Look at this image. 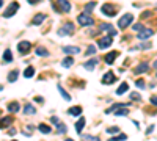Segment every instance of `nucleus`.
I'll use <instances>...</instances> for the list:
<instances>
[{
	"mask_svg": "<svg viewBox=\"0 0 157 141\" xmlns=\"http://www.w3.org/2000/svg\"><path fill=\"white\" fill-rule=\"evenodd\" d=\"M77 22L82 27H86V25H93L94 24V19L90 16V14H86V13H82V14H79V17H77Z\"/></svg>",
	"mask_w": 157,
	"mask_h": 141,
	"instance_id": "f257e3e1",
	"label": "nucleus"
},
{
	"mask_svg": "<svg viewBox=\"0 0 157 141\" xmlns=\"http://www.w3.org/2000/svg\"><path fill=\"white\" fill-rule=\"evenodd\" d=\"M17 10H19V3H17V2L10 3V5H8V8H6V10H5V13H3V17H6V19L13 17L14 14L17 13Z\"/></svg>",
	"mask_w": 157,
	"mask_h": 141,
	"instance_id": "f03ea898",
	"label": "nucleus"
},
{
	"mask_svg": "<svg viewBox=\"0 0 157 141\" xmlns=\"http://www.w3.org/2000/svg\"><path fill=\"white\" fill-rule=\"evenodd\" d=\"M132 21H133V16L132 14H124L122 17H120V21H118V27H120L121 30H124L127 25H131L132 24Z\"/></svg>",
	"mask_w": 157,
	"mask_h": 141,
	"instance_id": "7ed1b4c3",
	"label": "nucleus"
},
{
	"mask_svg": "<svg viewBox=\"0 0 157 141\" xmlns=\"http://www.w3.org/2000/svg\"><path fill=\"white\" fill-rule=\"evenodd\" d=\"M72 33H74V24H71V22L64 24V25L58 30V35H60V36H68V35H72Z\"/></svg>",
	"mask_w": 157,
	"mask_h": 141,
	"instance_id": "20e7f679",
	"label": "nucleus"
},
{
	"mask_svg": "<svg viewBox=\"0 0 157 141\" xmlns=\"http://www.w3.org/2000/svg\"><path fill=\"white\" fill-rule=\"evenodd\" d=\"M102 13H104L107 17H113L115 14H116V8H115L112 3H105V5H102Z\"/></svg>",
	"mask_w": 157,
	"mask_h": 141,
	"instance_id": "39448f33",
	"label": "nucleus"
},
{
	"mask_svg": "<svg viewBox=\"0 0 157 141\" xmlns=\"http://www.w3.org/2000/svg\"><path fill=\"white\" fill-rule=\"evenodd\" d=\"M30 49H32V43H28V41H21V43H17V50H19V53H22V55L28 53Z\"/></svg>",
	"mask_w": 157,
	"mask_h": 141,
	"instance_id": "423d86ee",
	"label": "nucleus"
},
{
	"mask_svg": "<svg viewBox=\"0 0 157 141\" xmlns=\"http://www.w3.org/2000/svg\"><path fill=\"white\" fill-rule=\"evenodd\" d=\"M99 49H102V50H104V49H107V47H110V45H112V36H104V38H101V39H99Z\"/></svg>",
	"mask_w": 157,
	"mask_h": 141,
	"instance_id": "0eeeda50",
	"label": "nucleus"
},
{
	"mask_svg": "<svg viewBox=\"0 0 157 141\" xmlns=\"http://www.w3.org/2000/svg\"><path fill=\"white\" fill-rule=\"evenodd\" d=\"M99 30H101V32L110 33V36L116 35V30H113V25H110V24H101V25H99Z\"/></svg>",
	"mask_w": 157,
	"mask_h": 141,
	"instance_id": "6e6552de",
	"label": "nucleus"
},
{
	"mask_svg": "<svg viewBox=\"0 0 157 141\" xmlns=\"http://www.w3.org/2000/svg\"><path fill=\"white\" fill-rule=\"evenodd\" d=\"M115 80H116V77L113 75V72L109 71V72H107V74L104 75V77H102V83H104V85H112Z\"/></svg>",
	"mask_w": 157,
	"mask_h": 141,
	"instance_id": "1a4fd4ad",
	"label": "nucleus"
},
{
	"mask_svg": "<svg viewBox=\"0 0 157 141\" xmlns=\"http://www.w3.org/2000/svg\"><path fill=\"white\" fill-rule=\"evenodd\" d=\"M58 8L63 11V13H69V11H71L69 0H58Z\"/></svg>",
	"mask_w": 157,
	"mask_h": 141,
	"instance_id": "9d476101",
	"label": "nucleus"
},
{
	"mask_svg": "<svg viewBox=\"0 0 157 141\" xmlns=\"http://www.w3.org/2000/svg\"><path fill=\"white\" fill-rule=\"evenodd\" d=\"M152 35H154V30H151V28H145V30H141V32L138 33V39H148V38H151Z\"/></svg>",
	"mask_w": 157,
	"mask_h": 141,
	"instance_id": "9b49d317",
	"label": "nucleus"
},
{
	"mask_svg": "<svg viewBox=\"0 0 157 141\" xmlns=\"http://www.w3.org/2000/svg\"><path fill=\"white\" fill-rule=\"evenodd\" d=\"M63 52L66 53V55H77V53H80V49L74 47V45H64Z\"/></svg>",
	"mask_w": 157,
	"mask_h": 141,
	"instance_id": "f8f14e48",
	"label": "nucleus"
},
{
	"mask_svg": "<svg viewBox=\"0 0 157 141\" xmlns=\"http://www.w3.org/2000/svg\"><path fill=\"white\" fill-rule=\"evenodd\" d=\"M98 63H99L98 58H91V60H88L86 63H83V67H85L86 71H93L94 67L98 66Z\"/></svg>",
	"mask_w": 157,
	"mask_h": 141,
	"instance_id": "ddd939ff",
	"label": "nucleus"
},
{
	"mask_svg": "<svg viewBox=\"0 0 157 141\" xmlns=\"http://www.w3.org/2000/svg\"><path fill=\"white\" fill-rule=\"evenodd\" d=\"M148 69H149L148 63H140L138 66H137L135 69H133V72H135V74H143V72H146Z\"/></svg>",
	"mask_w": 157,
	"mask_h": 141,
	"instance_id": "4468645a",
	"label": "nucleus"
},
{
	"mask_svg": "<svg viewBox=\"0 0 157 141\" xmlns=\"http://www.w3.org/2000/svg\"><path fill=\"white\" fill-rule=\"evenodd\" d=\"M83 127H85V118H80L77 122H75V132H77L79 135H82Z\"/></svg>",
	"mask_w": 157,
	"mask_h": 141,
	"instance_id": "2eb2a0df",
	"label": "nucleus"
},
{
	"mask_svg": "<svg viewBox=\"0 0 157 141\" xmlns=\"http://www.w3.org/2000/svg\"><path fill=\"white\" fill-rule=\"evenodd\" d=\"M13 122V118L11 116H6V118H2L0 119V129H5V127H8V125Z\"/></svg>",
	"mask_w": 157,
	"mask_h": 141,
	"instance_id": "dca6fc26",
	"label": "nucleus"
},
{
	"mask_svg": "<svg viewBox=\"0 0 157 141\" xmlns=\"http://www.w3.org/2000/svg\"><path fill=\"white\" fill-rule=\"evenodd\" d=\"M44 19H46V14L39 13V14H36V16H35V19L32 21V24L33 25H39V24H43V22H44Z\"/></svg>",
	"mask_w": 157,
	"mask_h": 141,
	"instance_id": "f3484780",
	"label": "nucleus"
},
{
	"mask_svg": "<svg viewBox=\"0 0 157 141\" xmlns=\"http://www.w3.org/2000/svg\"><path fill=\"white\" fill-rule=\"evenodd\" d=\"M116 55H118V52H110V53H107V55H105V63H107V64H113L115 58H116Z\"/></svg>",
	"mask_w": 157,
	"mask_h": 141,
	"instance_id": "a211bd4d",
	"label": "nucleus"
},
{
	"mask_svg": "<svg viewBox=\"0 0 157 141\" xmlns=\"http://www.w3.org/2000/svg\"><path fill=\"white\" fill-rule=\"evenodd\" d=\"M72 64H74V58H72V56H66V58L61 61V66L66 67V69H68V67H71Z\"/></svg>",
	"mask_w": 157,
	"mask_h": 141,
	"instance_id": "6ab92c4d",
	"label": "nucleus"
},
{
	"mask_svg": "<svg viewBox=\"0 0 157 141\" xmlns=\"http://www.w3.org/2000/svg\"><path fill=\"white\" fill-rule=\"evenodd\" d=\"M127 89H129V85H127L126 82H122L121 85L118 86V89H116V94H118V96H121V94H124Z\"/></svg>",
	"mask_w": 157,
	"mask_h": 141,
	"instance_id": "aec40b11",
	"label": "nucleus"
},
{
	"mask_svg": "<svg viewBox=\"0 0 157 141\" xmlns=\"http://www.w3.org/2000/svg\"><path fill=\"white\" fill-rule=\"evenodd\" d=\"M115 115H116L118 118H120V116H126V115H129V110L126 108V107H120V108H116Z\"/></svg>",
	"mask_w": 157,
	"mask_h": 141,
	"instance_id": "412c9836",
	"label": "nucleus"
},
{
	"mask_svg": "<svg viewBox=\"0 0 157 141\" xmlns=\"http://www.w3.org/2000/svg\"><path fill=\"white\" fill-rule=\"evenodd\" d=\"M19 108H21V105H19L17 102H11L8 105V111H11V113H17Z\"/></svg>",
	"mask_w": 157,
	"mask_h": 141,
	"instance_id": "4be33fe9",
	"label": "nucleus"
},
{
	"mask_svg": "<svg viewBox=\"0 0 157 141\" xmlns=\"http://www.w3.org/2000/svg\"><path fill=\"white\" fill-rule=\"evenodd\" d=\"M17 77H19V71H11L10 74H8V82L14 83L17 80Z\"/></svg>",
	"mask_w": 157,
	"mask_h": 141,
	"instance_id": "5701e85b",
	"label": "nucleus"
},
{
	"mask_svg": "<svg viewBox=\"0 0 157 141\" xmlns=\"http://www.w3.org/2000/svg\"><path fill=\"white\" fill-rule=\"evenodd\" d=\"M69 115H72V116L82 115V107H72V108H69Z\"/></svg>",
	"mask_w": 157,
	"mask_h": 141,
	"instance_id": "b1692460",
	"label": "nucleus"
},
{
	"mask_svg": "<svg viewBox=\"0 0 157 141\" xmlns=\"http://www.w3.org/2000/svg\"><path fill=\"white\" fill-rule=\"evenodd\" d=\"M57 88H58V91L61 93V96H63V99H64V100H71V96H69V94H68L66 91L63 89V86H61L60 83H58V85H57Z\"/></svg>",
	"mask_w": 157,
	"mask_h": 141,
	"instance_id": "393cba45",
	"label": "nucleus"
},
{
	"mask_svg": "<svg viewBox=\"0 0 157 141\" xmlns=\"http://www.w3.org/2000/svg\"><path fill=\"white\" fill-rule=\"evenodd\" d=\"M36 55L38 56H47L49 55V50H47V49H44V47H38L36 49Z\"/></svg>",
	"mask_w": 157,
	"mask_h": 141,
	"instance_id": "a878e982",
	"label": "nucleus"
},
{
	"mask_svg": "<svg viewBox=\"0 0 157 141\" xmlns=\"http://www.w3.org/2000/svg\"><path fill=\"white\" fill-rule=\"evenodd\" d=\"M33 75H35V69H33V67H27L25 72H24V77L25 78H32Z\"/></svg>",
	"mask_w": 157,
	"mask_h": 141,
	"instance_id": "bb28decb",
	"label": "nucleus"
},
{
	"mask_svg": "<svg viewBox=\"0 0 157 141\" xmlns=\"http://www.w3.org/2000/svg\"><path fill=\"white\" fill-rule=\"evenodd\" d=\"M3 60H5L6 63H11V61H13V56H11V50H8V49H6L5 53H3Z\"/></svg>",
	"mask_w": 157,
	"mask_h": 141,
	"instance_id": "cd10ccee",
	"label": "nucleus"
},
{
	"mask_svg": "<svg viewBox=\"0 0 157 141\" xmlns=\"http://www.w3.org/2000/svg\"><path fill=\"white\" fill-rule=\"evenodd\" d=\"M24 111H25V115H35L36 110H35V107H33V105H25Z\"/></svg>",
	"mask_w": 157,
	"mask_h": 141,
	"instance_id": "c85d7f7f",
	"label": "nucleus"
},
{
	"mask_svg": "<svg viewBox=\"0 0 157 141\" xmlns=\"http://www.w3.org/2000/svg\"><path fill=\"white\" fill-rule=\"evenodd\" d=\"M41 130V133H46V135H47V133H50V127H49L47 124H39V127H38Z\"/></svg>",
	"mask_w": 157,
	"mask_h": 141,
	"instance_id": "c756f323",
	"label": "nucleus"
},
{
	"mask_svg": "<svg viewBox=\"0 0 157 141\" xmlns=\"http://www.w3.org/2000/svg\"><path fill=\"white\" fill-rule=\"evenodd\" d=\"M91 55H96V47L93 44L88 45V49H86V56H91Z\"/></svg>",
	"mask_w": 157,
	"mask_h": 141,
	"instance_id": "7c9ffc66",
	"label": "nucleus"
},
{
	"mask_svg": "<svg viewBox=\"0 0 157 141\" xmlns=\"http://www.w3.org/2000/svg\"><path fill=\"white\" fill-rule=\"evenodd\" d=\"M94 5H96L94 2H90V3H86V6H85V13H86V14H88V13H91V11L94 10Z\"/></svg>",
	"mask_w": 157,
	"mask_h": 141,
	"instance_id": "2f4dec72",
	"label": "nucleus"
},
{
	"mask_svg": "<svg viewBox=\"0 0 157 141\" xmlns=\"http://www.w3.org/2000/svg\"><path fill=\"white\" fill-rule=\"evenodd\" d=\"M57 125H58V127H57V130H58V133H66V125H64V124L58 122Z\"/></svg>",
	"mask_w": 157,
	"mask_h": 141,
	"instance_id": "473e14b6",
	"label": "nucleus"
},
{
	"mask_svg": "<svg viewBox=\"0 0 157 141\" xmlns=\"http://www.w3.org/2000/svg\"><path fill=\"white\" fill-rule=\"evenodd\" d=\"M105 132L110 133V135H113V133H118V132H120V127H109Z\"/></svg>",
	"mask_w": 157,
	"mask_h": 141,
	"instance_id": "72a5a7b5",
	"label": "nucleus"
},
{
	"mask_svg": "<svg viewBox=\"0 0 157 141\" xmlns=\"http://www.w3.org/2000/svg\"><path fill=\"white\" fill-rule=\"evenodd\" d=\"M82 138H83V140H86V141H99L98 136H90V135H83Z\"/></svg>",
	"mask_w": 157,
	"mask_h": 141,
	"instance_id": "f704fd0d",
	"label": "nucleus"
},
{
	"mask_svg": "<svg viewBox=\"0 0 157 141\" xmlns=\"http://www.w3.org/2000/svg\"><path fill=\"white\" fill-rule=\"evenodd\" d=\"M131 99H133V100H140V94H137V93H131Z\"/></svg>",
	"mask_w": 157,
	"mask_h": 141,
	"instance_id": "c9c22d12",
	"label": "nucleus"
},
{
	"mask_svg": "<svg viewBox=\"0 0 157 141\" xmlns=\"http://www.w3.org/2000/svg\"><path fill=\"white\" fill-rule=\"evenodd\" d=\"M132 28L137 30V32H141V30H143V25H141V24H135V25L132 27Z\"/></svg>",
	"mask_w": 157,
	"mask_h": 141,
	"instance_id": "e433bc0d",
	"label": "nucleus"
},
{
	"mask_svg": "<svg viewBox=\"0 0 157 141\" xmlns=\"http://www.w3.org/2000/svg\"><path fill=\"white\" fill-rule=\"evenodd\" d=\"M138 47H140V49H151L152 44H149V43H146V44H140Z\"/></svg>",
	"mask_w": 157,
	"mask_h": 141,
	"instance_id": "4c0bfd02",
	"label": "nucleus"
},
{
	"mask_svg": "<svg viewBox=\"0 0 157 141\" xmlns=\"http://www.w3.org/2000/svg\"><path fill=\"white\" fill-rule=\"evenodd\" d=\"M137 86L138 88H145V82L143 80H137Z\"/></svg>",
	"mask_w": 157,
	"mask_h": 141,
	"instance_id": "58836bf2",
	"label": "nucleus"
},
{
	"mask_svg": "<svg viewBox=\"0 0 157 141\" xmlns=\"http://www.w3.org/2000/svg\"><path fill=\"white\" fill-rule=\"evenodd\" d=\"M50 122L57 125V124H58V122H60V119H58V118H55V116H53V118H50Z\"/></svg>",
	"mask_w": 157,
	"mask_h": 141,
	"instance_id": "ea45409f",
	"label": "nucleus"
},
{
	"mask_svg": "<svg viewBox=\"0 0 157 141\" xmlns=\"http://www.w3.org/2000/svg\"><path fill=\"white\" fill-rule=\"evenodd\" d=\"M152 130H154V125H149V127H148V130H146V133L149 135V133H152Z\"/></svg>",
	"mask_w": 157,
	"mask_h": 141,
	"instance_id": "a19ab883",
	"label": "nucleus"
},
{
	"mask_svg": "<svg viewBox=\"0 0 157 141\" xmlns=\"http://www.w3.org/2000/svg\"><path fill=\"white\" fill-rule=\"evenodd\" d=\"M118 138H120V141H124V140H127V136L122 133V135H118Z\"/></svg>",
	"mask_w": 157,
	"mask_h": 141,
	"instance_id": "79ce46f5",
	"label": "nucleus"
},
{
	"mask_svg": "<svg viewBox=\"0 0 157 141\" xmlns=\"http://www.w3.org/2000/svg\"><path fill=\"white\" fill-rule=\"evenodd\" d=\"M151 102H152L154 105H157V96H152V97H151Z\"/></svg>",
	"mask_w": 157,
	"mask_h": 141,
	"instance_id": "37998d69",
	"label": "nucleus"
},
{
	"mask_svg": "<svg viewBox=\"0 0 157 141\" xmlns=\"http://www.w3.org/2000/svg\"><path fill=\"white\" fill-rule=\"evenodd\" d=\"M8 133H10L11 136H13V135H16V129H10V132H8Z\"/></svg>",
	"mask_w": 157,
	"mask_h": 141,
	"instance_id": "c03bdc74",
	"label": "nucleus"
},
{
	"mask_svg": "<svg viewBox=\"0 0 157 141\" xmlns=\"http://www.w3.org/2000/svg\"><path fill=\"white\" fill-rule=\"evenodd\" d=\"M28 3H32V5H36V3H39V0H28Z\"/></svg>",
	"mask_w": 157,
	"mask_h": 141,
	"instance_id": "a18cd8bd",
	"label": "nucleus"
},
{
	"mask_svg": "<svg viewBox=\"0 0 157 141\" xmlns=\"http://www.w3.org/2000/svg\"><path fill=\"white\" fill-rule=\"evenodd\" d=\"M109 141H120V138H118V136H116V138H110Z\"/></svg>",
	"mask_w": 157,
	"mask_h": 141,
	"instance_id": "49530a36",
	"label": "nucleus"
},
{
	"mask_svg": "<svg viewBox=\"0 0 157 141\" xmlns=\"http://www.w3.org/2000/svg\"><path fill=\"white\" fill-rule=\"evenodd\" d=\"M152 66H154L156 69H157V60H156V61H154V64H152Z\"/></svg>",
	"mask_w": 157,
	"mask_h": 141,
	"instance_id": "de8ad7c7",
	"label": "nucleus"
},
{
	"mask_svg": "<svg viewBox=\"0 0 157 141\" xmlns=\"http://www.w3.org/2000/svg\"><path fill=\"white\" fill-rule=\"evenodd\" d=\"M2 5H3V0H0V8H2Z\"/></svg>",
	"mask_w": 157,
	"mask_h": 141,
	"instance_id": "09e8293b",
	"label": "nucleus"
},
{
	"mask_svg": "<svg viewBox=\"0 0 157 141\" xmlns=\"http://www.w3.org/2000/svg\"><path fill=\"white\" fill-rule=\"evenodd\" d=\"M66 141H74V140H66Z\"/></svg>",
	"mask_w": 157,
	"mask_h": 141,
	"instance_id": "8fccbe9b",
	"label": "nucleus"
},
{
	"mask_svg": "<svg viewBox=\"0 0 157 141\" xmlns=\"http://www.w3.org/2000/svg\"><path fill=\"white\" fill-rule=\"evenodd\" d=\"M13 141H16V140H13Z\"/></svg>",
	"mask_w": 157,
	"mask_h": 141,
	"instance_id": "3c124183",
	"label": "nucleus"
}]
</instances>
